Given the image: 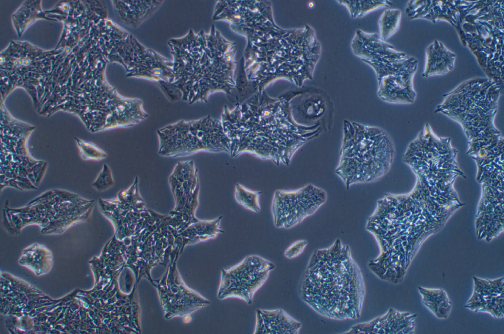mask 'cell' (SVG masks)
I'll list each match as a JSON object with an SVG mask.
<instances>
[{
    "mask_svg": "<svg viewBox=\"0 0 504 334\" xmlns=\"http://www.w3.org/2000/svg\"><path fill=\"white\" fill-rule=\"evenodd\" d=\"M275 268L269 260L252 255L232 267L221 269L218 298L220 300L238 298L251 304L254 295Z\"/></svg>",
    "mask_w": 504,
    "mask_h": 334,
    "instance_id": "ba28073f",
    "label": "cell"
},
{
    "mask_svg": "<svg viewBox=\"0 0 504 334\" xmlns=\"http://www.w3.org/2000/svg\"><path fill=\"white\" fill-rule=\"evenodd\" d=\"M301 324L282 309H258L256 311L255 334H297Z\"/></svg>",
    "mask_w": 504,
    "mask_h": 334,
    "instance_id": "4fadbf2b",
    "label": "cell"
},
{
    "mask_svg": "<svg viewBox=\"0 0 504 334\" xmlns=\"http://www.w3.org/2000/svg\"><path fill=\"white\" fill-rule=\"evenodd\" d=\"M307 244V242L305 240L294 242L284 251V256L288 259H292L299 256L302 253Z\"/></svg>",
    "mask_w": 504,
    "mask_h": 334,
    "instance_id": "ac0fdd59",
    "label": "cell"
},
{
    "mask_svg": "<svg viewBox=\"0 0 504 334\" xmlns=\"http://www.w3.org/2000/svg\"><path fill=\"white\" fill-rule=\"evenodd\" d=\"M301 299L317 313L330 319L360 317L365 285L349 248L336 239L329 247L315 250L300 282Z\"/></svg>",
    "mask_w": 504,
    "mask_h": 334,
    "instance_id": "3957f363",
    "label": "cell"
},
{
    "mask_svg": "<svg viewBox=\"0 0 504 334\" xmlns=\"http://www.w3.org/2000/svg\"><path fill=\"white\" fill-rule=\"evenodd\" d=\"M401 17V11L398 9H387L382 13L378 20L379 35L382 39H388L397 31Z\"/></svg>",
    "mask_w": 504,
    "mask_h": 334,
    "instance_id": "9a60e30c",
    "label": "cell"
},
{
    "mask_svg": "<svg viewBox=\"0 0 504 334\" xmlns=\"http://www.w3.org/2000/svg\"><path fill=\"white\" fill-rule=\"evenodd\" d=\"M113 183L110 169L106 164H104L101 171L92 185L96 190L102 191L112 186Z\"/></svg>",
    "mask_w": 504,
    "mask_h": 334,
    "instance_id": "e0dca14e",
    "label": "cell"
},
{
    "mask_svg": "<svg viewBox=\"0 0 504 334\" xmlns=\"http://www.w3.org/2000/svg\"><path fill=\"white\" fill-rule=\"evenodd\" d=\"M395 154L393 141L383 129L345 120L335 174L347 189L375 182L390 170Z\"/></svg>",
    "mask_w": 504,
    "mask_h": 334,
    "instance_id": "5b68a950",
    "label": "cell"
},
{
    "mask_svg": "<svg viewBox=\"0 0 504 334\" xmlns=\"http://www.w3.org/2000/svg\"><path fill=\"white\" fill-rule=\"evenodd\" d=\"M230 27L248 40L244 69L257 92L279 79L301 88L313 79L321 47L310 26L282 29L273 21L270 4L260 3L245 10Z\"/></svg>",
    "mask_w": 504,
    "mask_h": 334,
    "instance_id": "6da1fadb",
    "label": "cell"
},
{
    "mask_svg": "<svg viewBox=\"0 0 504 334\" xmlns=\"http://www.w3.org/2000/svg\"><path fill=\"white\" fill-rule=\"evenodd\" d=\"M260 191L251 190L239 183L235 187L234 197L236 201L245 209L258 213L260 210Z\"/></svg>",
    "mask_w": 504,
    "mask_h": 334,
    "instance_id": "2e32d148",
    "label": "cell"
},
{
    "mask_svg": "<svg viewBox=\"0 0 504 334\" xmlns=\"http://www.w3.org/2000/svg\"><path fill=\"white\" fill-rule=\"evenodd\" d=\"M157 133L158 153L162 156L180 157L200 152L230 153L229 140L221 121L210 116L181 120L158 129Z\"/></svg>",
    "mask_w": 504,
    "mask_h": 334,
    "instance_id": "8992f818",
    "label": "cell"
},
{
    "mask_svg": "<svg viewBox=\"0 0 504 334\" xmlns=\"http://www.w3.org/2000/svg\"><path fill=\"white\" fill-rule=\"evenodd\" d=\"M296 90L277 97L265 90L254 93L230 110L225 106L221 121L230 146V155L249 153L276 165L288 166L296 151L323 130L320 124L304 126L292 119L289 106Z\"/></svg>",
    "mask_w": 504,
    "mask_h": 334,
    "instance_id": "7a4b0ae2",
    "label": "cell"
},
{
    "mask_svg": "<svg viewBox=\"0 0 504 334\" xmlns=\"http://www.w3.org/2000/svg\"><path fill=\"white\" fill-rule=\"evenodd\" d=\"M289 106L292 119L302 126L320 124L324 130L329 127L332 119L333 103L326 92L317 87L299 88L289 100Z\"/></svg>",
    "mask_w": 504,
    "mask_h": 334,
    "instance_id": "30bf717a",
    "label": "cell"
},
{
    "mask_svg": "<svg viewBox=\"0 0 504 334\" xmlns=\"http://www.w3.org/2000/svg\"><path fill=\"white\" fill-rule=\"evenodd\" d=\"M327 200L322 189L312 184L292 190H277L271 211L277 228H290L314 214Z\"/></svg>",
    "mask_w": 504,
    "mask_h": 334,
    "instance_id": "9c48e42d",
    "label": "cell"
},
{
    "mask_svg": "<svg viewBox=\"0 0 504 334\" xmlns=\"http://www.w3.org/2000/svg\"><path fill=\"white\" fill-rule=\"evenodd\" d=\"M353 54L364 63H391L405 59L406 55L382 39L377 33L357 30L351 42Z\"/></svg>",
    "mask_w": 504,
    "mask_h": 334,
    "instance_id": "8fae6325",
    "label": "cell"
},
{
    "mask_svg": "<svg viewBox=\"0 0 504 334\" xmlns=\"http://www.w3.org/2000/svg\"><path fill=\"white\" fill-rule=\"evenodd\" d=\"M94 203L76 194L54 189L41 194L22 208L13 209L5 206L3 213L9 217L28 220H82L91 214Z\"/></svg>",
    "mask_w": 504,
    "mask_h": 334,
    "instance_id": "52a82bcc",
    "label": "cell"
},
{
    "mask_svg": "<svg viewBox=\"0 0 504 334\" xmlns=\"http://www.w3.org/2000/svg\"><path fill=\"white\" fill-rule=\"evenodd\" d=\"M415 69L411 66L378 79V96L389 103H413L416 97L412 82Z\"/></svg>",
    "mask_w": 504,
    "mask_h": 334,
    "instance_id": "7c38bea8",
    "label": "cell"
},
{
    "mask_svg": "<svg viewBox=\"0 0 504 334\" xmlns=\"http://www.w3.org/2000/svg\"><path fill=\"white\" fill-rule=\"evenodd\" d=\"M502 91L488 78L471 79L445 94L435 110L461 125L468 141V153L476 162L504 153V138L494 123Z\"/></svg>",
    "mask_w": 504,
    "mask_h": 334,
    "instance_id": "277c9868",
    "label": "cell"
},
{
    "mask_svg": "<svg viewBox=\"0 0 504 334\" xmlns=\"http://www.w3.org/2000/svg\"><path fill=\"white\" fill-rule=\"evenodd\" d=\"M348 10L351 18H361L368 13L392 5L387 0H338Z\"/></svg>",
    "mask_w": 504,
    "mask_h": 334,
    "instance_id": "5bb4252c",
    "label": "cell"
}]
</instances>
